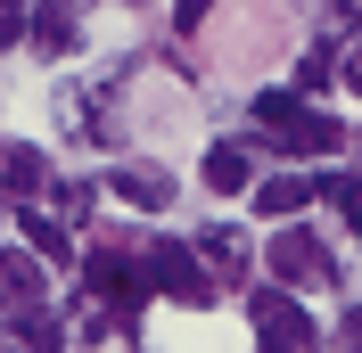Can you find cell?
<instances>
[{
	"instance_id": "6da1fadb",
	"label": "cell",
	"mask_w": 362,
	"mask_h": 353,
	"mask_svg": "<svg viewBox=\"0 0 362 353\" xmlns=\"http://www.w3.org/2000/svg\"><path fill=\"white\" fill-rule=\"evenodd\" d=\"M255 124L272 132V148H288V156H338L354 140L338 115H313L296 90H255Z\"/></svg>"
},
{
	"instance_id": "7a4b0ae2",
	"label": "cell",
	"mask_w": 362,
	"mask_h": 353,
	"mask_svg": "<svg viewBox=\"0 0 362 353\" xmlns=\"http://www.w3.org/2000/svg\"><path fill=\"white\" fill-rule=\"evenodd\" d=\"M264 263L280 287H338V255H329V239H313L305 222H280V239L264 246Z\"/></svg>"
},
{
	"instance_id": "3957f363",
	"label": "cell",
	"mask_w": 362,
	"mask_h": 353,
	"mask_svg": "<svg viewBox=\"0 0 362 353\" xmlns=\"http://www.w3.org/2000/svg\"><path fill=\"white\" fill-rule=\"evenodd\" d=\"M140 263H148V287H165V296H173V304H189V312H206L214 304V271H198L206 255L198 246H173V239H157V246H140Z\"/></svg>"
},
{
	"instance_id": "277c9868",
	"label": "cell",
	"mask_w": 362,
	"mask_h": 353,
	"mask_svg": "<svg viewBox=\"0 0 362 353\" xmlns=\"http://www.w3.org/2000/svg\"><path fill=\"white\" fill-rule=\"evenodd\" d=\"M83 296H99V304H115L132 321V304L148 296V263H140L132 246H90L83 255Z\"/></svg>"
},
{
	"instance_id": "5b68a950",
	"label": "cell",
	"mask_w": 362,
	"mask_h": 353,
	"mask_svg": "<svg viewBox=\"0 0 362 353\" xmlns=\"http://www.w3.org/2000/svg\"><path fill=\"white\" fill-rule=\"evenodd\" d=\"M49 304V271L33 246H0V312H33Z\"/></svg>"
},
{
	"instance_id": "8992f818",
	"label": "cell",
	"mask_w": 362,
	"mask_h": 353,
	"mask_svg": "<svg viewBox=\"0 0 362 353\" xmlns=\"http://www.w3.org/2000/svg\"><path fill=\"white\" fill-rule=\"evenodd\" d=\"M247 321H264V337H280V345H296V353H321L313 321L288 304V287H247Z\"/></svg>"
},
{
	"instance_id": "52a82bcc",
	"label": "cell",
	"mask_w": 362,
	"mask_h": 353,
	"mask_svg": "<svg viewBox=\"0 0 362 353\" xmlns=\"http://www.w3.org/2000/svg\"><path fill=\"white\" fill-rule=\"evenodd\" d=\"M58 345H74V329H66V312H49V304L0 321V353H58Z\"/></svg>"
},
{
	"instance_id": "ba28073f",
	"label": "cell",
	"mask_w": 362,
	"mask_h": 353,
	"mask_svg": "<svg viewBox=\"0 0 362 353\" xmlns=\"http://www.w3.org/2000/svg\"><path fill=\"white\" fill-rule=\"evenodd\" d=\"M107 198L115 205H140V214H165V205H173V173H157V164H115Z\"/></svg>"
},
{
	"instance_id": "9c48e42d",
	"label": "cell",
	"mask_w": 362,
	"mask_h": 353,
	"mask_svg": "<svg viewBox=\"0 0 362 353\" xmlns=\"http://www.w3.org/2000/svg\"><path fill=\"white\" fill-rule=\"evenodd\" d=\"M198 181L214 189V198H239V189L255 181V156L239 148V140H214V148H206V164H198Z\"/></svg>"
},
{
	"instance_id": "30bf717a",
	"label": "cell",
	"mask_w": 362,
	"mask_h": 353,
	"mask_svg": "<svg viewBox=\"0 0 362 353\" xmlns=\"http://www.w3.org/2000/svg\"><path fill=\"white\" fill-rule=\"evenodd\" d=\"M198 255H206L214 271H223V280H247V271H255V246H247V230H230V222L198 230Z\"/></svg>"
},
{
	"instance_id": "8fae6325",
	"label": "cell",
	"mask_w": 362,
	"mask_h": 353,
	"mask_svg": "<svg viewBox=\"0 0 362 353\" xmlns=\"http://www.w3.org/2000/svg\"><path fill=\"white\" fill-rule=\"evenodd\" d=\"M17 222H25V246H33V255H42L49 271H66V263H74L66 222H58V214H42V205H17Z\"/></svg>"
},
{
	"instance_id": "7c38bea8",
	"label": "cell",
	"mask_w": 362,
	"mask_h": 353,
	"mask_svg": "<svg viewBox=\"0 0 362 353\" xmlns=\"http://www.w3.org/2000/svg\"><path fill=\"white\" fill-rule=\"evenodd\" d=\"M0 189L8 198H42L49 189V156L42 148H0Z\"/></svg>"
},
{
	"instance_id": "4fadbf2b",
	"label": "cell",
	"mask_w": 362,
	"mask_h": 353,
	"mask_svg": "<svg viewBox=\"0 0 362 353\" xmlns=\"http://www.w3.org/2000/svg\"><path fill=\"white\" fill-rule=\"evenodd\" d=\"M296 205H313V181H296V173H280V181H255V214H272V222H296Z\"/></svg>"
},
{
	"instance_id": "5bb4252c",
	"label": "cell",
	"mask_w": 362,
	"mask_h": 353,
	"mask_svg": "<svg viewBox=\"0 0 362 353\" xmlns=\"http://www.w3.org/2000/svg\"><path fill=\"white\" fill-rule=\"evenodd\" d=\"M329 83H338V58H329V42H313V49H305V58H296V99H313V90H329Z\"/></svg>"
},
{
	"instance_id": "9a60e30c",
	"label": "cell",
	"mask_w": 362,
	"mask_h": 353,
	"mask_svg": "<svg viewBox=\"0 0 362 353\" xmlns=\"http://www.w3.org/2000/svg\"><path fill=\"white\" fill-rule=\"evenodd\" d=\"M313 198H329V205H338V214L362 230V173H321V181H313Z\"/></svg>"
},
{
	"instance_id": "2e32d148",
	"label": "cell",
	"mask_w": 362,
	"mask_h": 353,
	"mask_svg": "<svg viewBox=\"0 0 362 353\" xmlns=\"http://www.w3.org/2000/svg\"><path fill=\"white\" fill-rule=\"evenodd\" d=\"M74 42H83V33H74V17H49V8L33 17V49H42V58H66Z\"/></svg>"
},
{
	"instance_id": "e0dca14e",
	"label": "cell",
	"mask_w": 362,
	"mask_h": 353,
	"mask_svg": "<svg viewBox=\"0 0 362 353\" xmlns=\"http://www.w3.org/2000/svg\"><path fill=\"white\" fill-rule=\"evenodd\" d=\"M90 214H99V198H90L83 181H58V222H66V230H83Z\"/></svg>"
},
{
	"instance_id": "ac0fdd59",
	"label": "cell",
	"mask_w": 362,
	"mask_h": 353,
	"mask_svg": "<svg viewBox=\"0 0 362 353\" xmlns=\"http://www.w3.org/2000/svg\"><path fill=\"white\" fill-rule=\"evenodd\" d=\"M8 42H33V17H25V0H0V49Z\"/></svg>"
},
{
	"instance_id": "d6986e66",
	"label": "cell",
	"mask_w": 362,
	"mask_h": 353,
	"mask_svg": "<svg viewBox=\"0 0 362 353\" xmlns=\"http://www.w3.org/2000/svg\"><path fill=\"white\" fill-rule=\"evenodd\" d=\"M214 8H223V0H181V8H173V25H181V33H198V25L214 17Z\"/></svg>"
},
{
	"instance_id": "ffe728a7",
	"label": "cell",
	"mask_w": 362,
	"mask_h": 353,
	"mask_svg": "<svg viewBox=\"0 0 362 353\" xmlns=\"http://www.w3.org/2000/svg\"><path fill=\"white\" fill-rule=\"evenodd\" d=\"M338 345H346V353H362V304H346V321H338Z\"/></svg>"
},
{
	"instance_id": "44dd1931",
	"label": "cell",
	"mask_w": 362,
	"mask_h": 353,
	"mask_svg": "<svg viewBox=\"0 0 362 353\" xmlns=\"http://www.w3.org/2000/svg\"><path fill=\"white\" fill-rule=\"evenodd\" d=\"M338 83H346V90H354V99H362V42H354V49H346V66H338Z\"/></svg>"
},
{
	"instance_id": "7402d4cb",
	"label": "cell",
	"mask_w": 362,
	"mask_h": 353,
	"mask_svg": "<svg viewBox=\"0 0 362 353\" xmlns=\"http://www.w3.org/2000/svg\"><path fill=\"white\" fill-rule=\"evenodd\" d=\"M338 17H346V25H362V0H338Z\"/></svg>"
}]
</instances>
